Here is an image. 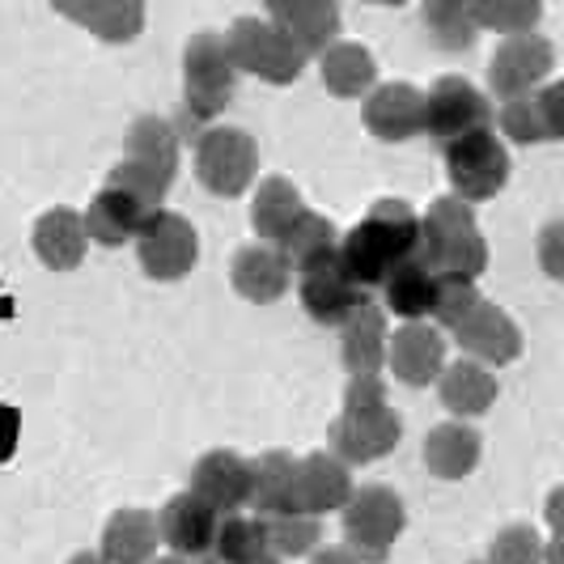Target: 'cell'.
I'll return each mask as SVG.
<instances>
[{"instance_id": "cell-30", "label": "cell", "mask_w": 564, "mask_h": 564, "mask_svg": "<svg viewBox=\"0 0 564 564\" xmlns=\"http://www.w3.org/2000/svg\"><path fill=\"white\" fill-rule=\"evenodd\" d=\"M318 73H323V89L336 94V98H369L378 89V59L361 43H348L339 39L327 56L318 59Z\"/></svg>"}, {"instance_id": "cell-25", "label": "cell", "mask_w": 564, "mask_h": 564, "mask_svg": "<svg viewBox=\"0 0 564 564\" xmlns=\"http://www.w3.org/2000/svg\"><path fill=\"white\" fill-rule=\"evenodd\" d=\"M56 13L89 30L102 43H132L144 30L141 0H59Z\"/></svg>"}, {"instance_id": "cell-46", "label": "cell", "mask_w": 564, "mask_h": 564, "mask_svg": "<svg viewBox=\"0 0 564 564\" xmlns=\"http://www.w3.org/2000/svg\"><path fill=\"white\" fill-rule=\"evenodd\" d=\"M68 564H111V561H107L102 552H77V556H73Z\"/></svg>"}, {"instance_id": "cell-32", "label": "cell", "mask_w": 564, "mask_h": 564, "mask_svg": "<svg viewBox=\"0 0 564 564\" xmlns=\"http://www.w3.org/2000/svg\"><path fill=\"white\" fill-rule=\"evenodd\" d=\"M421 22L429 43L442 52H467L480 34V26L467 13V0H429L421 9Z\"/></svg>"}, {"instance_id": "cell-24", "label": "cell", "mask_w": 564, "mask_h": 564, "mask_svg": "<svg viewBox=\"0 0 564 564\" xmlns=\"http://www.w3.org/2000/svg\"><path fill=\"white\" fill-rule=\"evenodd\" d=\"M497 373L471 357H458L442 369L437 378V395H442V408L451 412L454 421H476L484 416L492 403H497Z\"/></svg>"}, {"instance_id": "cell-40", "label": "cell", "mask_w": 564, "mask_h": 564, "mask_svg": "<svg viewBox=\"0 0 564 564\" xmlns=\"http://www.w3.org/2000/svg\"><path fill=\"white\" fill-rule=\"evenodd\" d=\"M497 123H501V132H506L513 144L547 141V132H543V119H539L535 94H527V98H509L506 107L497 111Z\"/></svg>"}, {"instance_id": "cell-3", "label": "cell", "mask_w": 564, "mask_h": 564, "mask_svg": "<svg viewBox=\"0 0 564 564\" xmlns=\"http://www.w3.org/2000/svg\"><path fill=\"white\" fill-rule=\"evenodd\" d=\"M399 433H403V424L387 399L382 378H352L344 391V408L327 429L332 454L344 467H366L395 451Z\"/></svg>"}, {"instance_id": "cell-9", "label": "cell", "mask_w": 564, "mask_h": 564, "mask_svg": "<svg viewBox=\"0 0 564 564\" xmlns=\"http://www.w3.org/2000/svg\"><path fill=\"white\" fill-rule=\"evenodd\" d=\"M442 158H446V178H451L454 196L463 199V204H484V199L506 192L509 149L497 132L463 137L451 149H442Z\"/></svg>"}, {"instance_id": "cell-37", "label": "cell", "mask_w": 564, "mask_h": 564, "mask_svg": "<svg viewBox=\"0 0 564 564\" xmlns=\"http://www.w3.org/2000/svg\"><path fill=\"white\" fill-rule=\"evenodd\" d=\"M268 522V552L272 556H314L323 543V518L311 513H289V518H263Z\"/></svg>"}, {"instance_id": "cell-19", "label": "cell", "mask_w": 564, "mask_h": 564, "mask_svg": "<svg viewBox=\"0 0 564 564\" xmlns=\"http://www.w3.org/2000/svg\"><path fill=\"white\" fill-rule=\"evenodd\" d=\"M178 128L162 115H141L128 132H123V162L144 170L162 192L170 196L174 178H178Z\"/></svg>"}, {"instance_id": "cell-48", "label": "cell", "mask_w": 564, "mask_h": 564, "mask_svg": "<svg viewBox=\"0 0 564 564\" xmlns=\"http://www.w3.org/2000/svg\"><path fill=\"white\" fill-rule=\"evenodd\" d=\"M254 564H281V556H272V552H268V556H263V561H254Z\"/></svg>"}, {"instance_id": "cell-4", "label": "cell", "mask_w": 564, "mask_h": 564, "mask_svg": "<svg viewBox=\"0 0 564 564\" xmlns=\"http://www.w3.org/2000/svg\"><path fill=\"white\" fill-rule=\"evenodd\" d=\"M162 199H166V192L144 170H137L132 162H119L107 174L102 192H94L89 208H85L89 242H98L107 251L123 247V242H137L141 229L162 213Z\"/></svg>"}, {"instance_id": "cell-8", "label": "cell", "mask_w": 564, "mask_h": 564, "mask_svg": "<svg viewBox=\"0 0 564 564\" xmlns=\"http://www.w3.org/2000/svg\"><path fill=\"white\" fill-rule=\"evenodd\" d=\"M234 59L226 52V34L217 30H199L187 39V52H183V98H187V111L196 119H213L229 107L234 98Z\"/></svg>"}, {"instance_id": "cell-35", "label": "cell", "mask_w": 564, "mask_h": 564, "mask_svg": "<svg viewBox=\"0 0 564 564\" xmlns=\"http://www.w3.org/2000/svg\"><path fill=\"white\" fill-rule=\"evenodd\" d=\"M467 13L480 30H497V34H531L543 18V4L535 0H467Z\"/></svg>"}, {"instance_id": "cell-49", "label": "cell", "mask_w": 564, "mask_h": 564, "mask_svg": "<svg viewBox=\"0 0 564 564\" xmlns=\"http://www.w3.org/2000/svg\"><path fill=\"white\" fill-rule=\"evenodd\" d=\"M471 564H488V561H471Z\"/></svg>"}, {"instance_id": "cell-26", "label": "cell", "mask_w": 564, "mask_h": 564, "mask_svg": "<svg viewBox=\"0 0 564 564\" xmlns=\"http://www.w3.org/2000/svg\"><path fill=\"white\" fill-rule=\"evenodd\" d=\"M158 547H162V531H158V513L149 509H115L98 543V552L111 564H153Z\"/></svg>"}, {"instance_id": "cell-1", "label": "cell", "mask_w": 564, "mask_h": 564, "mask_svg": "<svg viewBox=\"0 0 564 564\" xmlns=\"http://www.w3.org/2000/svg\"><path fill=\"white\" fill-rule=\"evenodd\" d=\"M339 259L361 289H382L399 268L421 259V217L408 199H378L357 226L344 234Z\"/></svg>"}, {"instance_id": "cell-45", "label": "cell", "mask_w": 564, "mask_h": 564, "mask_svg": "<svg viewBox=\"0 0 564 564\" xmlns=\"http://www.w3.org/2000/svg\"><path fill=\"white\" fill-rule=\"evenodd\" d=\"M543 564H564V535H552L543 543Z\"/></svg>"}, {"instance_id": "cell-34", "label": "cell", "mask_w": 564, "mask_h": 564, "mask_svg": "<svg viewBox=\"0 0 564 564\" xmlns=\"http://www.w3.org/2000/svg\"><path fill=\"white\" fill-rule=\"evenodd\" d=\"M339 238L336 226L323 217V213H311L306 208V217L297 221V229L289 234V242H284L281 251L284 259L293 263V272H302V268H311V263H318V259H332V254H339Z\"/></svg>"}, {"instance_id": "cell-23", "label": "cell", "mask_w": 564, "mask_h": 564, "mask_svg": "<svg viewBox=\"0 0 564 564\" xmlns=\"http://www.w3.org/2000/svg\"><path fill=\"white\" fill-rule=\"evenodd\" d=\"M302 217H306V199H302V192H297L284 174H268V178L254 187L251 226H254V234L263 238V247H276V251H281Z\"/></svg>"}, {"instance_id": "cell-18", "label": "cell", "mask_w": 564, "mask_h": 564, "mask_svg": "<svg viewBox=\"0 0 564 564\" xmlns=\"http://www.w3.org/2000/svg\"><path fill=\"white\" fill-rule=\"evenodd\" d=\"M454 344L463 348V357L480 361V366H513L522 357V327L509 318L497 302L484 297V306L458 332H454Z\"/></svg>"}, {"instance_id": "cell-15", "label": "cell", "mask_w": 564, "mask_h": 564, "mask_svg": "<svg viewBox=\"0 0 564 564\" xmlns=\"http://www.w3.org/2000/svg\"><path fill=\"white\" fill-rule=\"evenodd\" d=\"M361 123L369 128V137L387 144L424 137V89L408 82L378 85L361 102Z\"/></svg>"}, {"instance_id": "cell-17", "label": "cell", "mask_w": 564, "mask_h": 564, "mask_svg": "<svg viewBox=\"0 0 564 564\" xmlns=\"http://www.w3.org/2000/svg\"><path fill=\"white\" fill-rule=\"evenodd\" d=\"M268 22L281 30L284 39L302 52V56H327L336 47L339 26H344V13L332 0H293V4H272L268 9Z\"/></svg>"}, {"instance_id": "cell-22", "label": "cell", "mask_w": 564, "mask_h": 564, "mask_svg": "<svg viewBox=\"0 0 564 564\" xmlns=\"http://www.w3.org/2000/svg\"><path fill=\"white\" fill-rule=\"evenodd\" d=\"M229 284L251 306H272L293 284V263L276 247H242L229 263Z\"/></svg>"}, {"instance_id": "cell-33", "label": "cell", "mask_w": 564, "mask_h": 564, "mask_svg": "<svg viewBox=\"0 0 564 564\" xmlns=\"http://www.w3.org/2000/svg\"><path fill=\"white\" fill-rule=\"evenodd\" d=\"M213 556H217V564L263 561V556H268V522H263V518H247V513L221 518V531H217Z\"/></svg>"}, {"instance_id": "cell-42", "label": "cell", "mask_w": 564, "mask_h": 564, "mask_svg": "<svg viewBox=\"0 0 564 564\" xmlns=\"http://www.w3.org/2000/svg\"><path fill=\"white\" fill-rule=\"evenodd\" d=\"M539 268L552 281H564V217L539 229Z\"/></svg>"}, {"instance_id": "cell-36", "label": "cell", "mask_w": 564, "mask_h": 564, "mask_svg": "<svg viewBox=\"0 0 564 564\" xmlns=\"http://www.w3.org/2000/svg\"><path fill=\"white\" fill-rule=\"evenodd\" d=\"M276 43V26L263 22V18H238L234 26L226 30V52L234 59V73H251L259 77L263 59Z\"/></svg>"}, {"instance_id": "cell-7", "label": "cell", "mask_w": 564, "mask_h": 564, "mask_svg": "<svg viewBox=\"0 0 564 564\" xmlns=\"http://www.w3.org/2000/svg\"><path fill=\"white\" fill-rule=\"evenodd\" d=\"M497 111L488 102V94L476 89L467 77H437V82L424 89V137L442 149H451L463 137H476V132H492Z\"/></svg>"}, {"instance_id": "cell-16", "label": "cell", "mask_w": 564, "mask_h": 564, "mask_svg": "<svg viewBox=\"0 0 564 564\" xmlns=\"http://www.w3.org/2000/svg\"><path fill=\"white\" fill-rule=\"evenodd\" d=\"M387 348H391L387 311L366 293L352 318L339 327V361L352 378H378L387 369Z\"/></svg>"}, {"instance_id": "cell-11", "label": "cell", "mask_w": 564, "mask_h": 564, "mask_svg": "<svg viewBox=\"0 0 564 564\" xmlns=\"http://www.w3.org/2000/svg\"><path fill=\"white\" fill-rule=\"evenodd\" d=\"M556 68V47L543 34H513L501 39V47L488 59V89L509 102V98H527L547 82V73Z\"/></svg>"}, {"instance_id": "cell-41", "label": "cell", "mask_w": 564, "mask_h": 564, "mask_svg": "<svg viewBox=\"0 0 564 564\" xmlns=\"http://www.w3.org/2000/svg\"><path fill=\"white\" fill-rule=\"evenodd\" d=\"M535 102H539V119H543L547 141H564V82L543 85L535 94Z\"/></svg>"}, {"instance_id": "cell-43", "label": "cell", "mask_w": 564, "mask_h": 564, "mask_svg": "<svg viewBox=\"0 0 564 564\" xmlns=\"http://www.w3.org/2000/svg\"><path fill=\"white\" fill-rule=\"evenodd\" d=\"M543 518H547V527H552L556 535H564V484H561V488H552V492H547V506H543Z\"/></svg>"}, {"instance_id": "cell-12", "label": "cell", "mask_w": 564, "mask_h": 564, "mask_svg": "<svg viewBox=\"0 0 564 564\" xmlns=\"http://www.w3.org/2000/svg\"><path fill=\"white\" fill-rule=\"evenodd\" d=\"M297 293H302V311L311 314L318 327H344L366 297V289L348 276L339 254L302 268L297 272Z\"/></svg>"}, {"instance_id": "cell-38", "label": "cell", "mask_w": 564, "mask_h": 564, "mask_svg": "<svg viewBox=\"0 0 564 564\" xmlns=\"http://www.w3.org/2000/svg\"><path fill=\"white\" fill-rule=\"evenodd\" d=\"M484 306V293L476 281H437V302H433V318H437V327H446V332H458L471 314Z\"/></svg>"}, {"instance_id": "cell-44", "label": "cell", "mask_w": 564, "mask_h": 564, "mask_svg": "<svg viewBox=\"0 0 564 564\" xmlns=\"http://www.w3.org/2000/svg\"><path fill=\"white\" fill-rule=\"evenodd\" d=\"M311 564H361L348 547H318L311 556Z\"/></svg>"}, {"instance_id": "cell-13", "label": "cell", "mask_w": 564, "mask_h": 564, "mask_svg": "<svg viewBox=\"0 0 564 564\" xmlns=\"http://www.w3.org/2000/svg\"><path fill=\"white\" fill-rule=\"evenodd\" d=\"M192 497H199L204 506L221 518H234L238 509L251 506L254 492V463L234 451H208L192 467Z\"/></svg>"}, {"instance_id": "cell-20", "label": "cell", "mask_w": 564, "mask_h": 564, "mask_svg": "<svg viewBox=\"0 0 564 564\" xmlns=\"http://www.w3.org/2000/svg\"><path fill=\"white\" fill-rule=\"evenodd\" d=\"M352 492H357L352 467H344L332 451L306 454L297 463V513H311V518L336 513V509L344 513Z\"/></svg>"}, {"instance_id": "cell-28", "label": "cell", "mask_w": 564, "mask_h": 564, "mask_svg": "<svg viewBox=\"0 0 564 564\" xmlns=\"http://www.w3.org/2000/svg\"><path fill=\"white\" fill-rule=\"evenodd\" d=\"M34 254L52 268V272H73L82 268L89 251V234H85V213L77 208H52L34 221Z\"/></svg>"}, {"instance_id": "cell-5", "label": "cell", "mask_w": 564, "mask_h": 564, "mask_svg": "<svg viewBox=\"0 0 564 564\" xmlns=\"http://www.w3.org/2000/svg\"><path fill=\"white\" fill-rule=\"evenodd\" d=\"M344 518V547L357 556L361 564H387L395 552V539L408 527V513L399 501L395 488L387 484H366L352 492Z\"/></svg>"}, {"instance_id": "cell-27", "label": "cell", "mask_w": 564, "mask_h": 564, "mask_svg": "<svg viewBox=\"0 0 564 564\" xmlns=\"http://www.w3.org/2000/svg\"><path fill=\"white\" fill-rule=\"evenodd\" d=\"M484 437L467 421H446L424 437V467L437 480H467L480 467Z\"/></svg>"}, {"instance_id": "cell-31", "label": "cell", "mask_w": 564, "mask_h": 564, "mask_svg": "<svg viewBox=\"0 0 564 564\" xmlns=\"http://www.w3.org/2000/svg\"><path fill=\"white\" fill-rule=\"evenodd\" d=\"M437 302V276L424 268L421 259L399 268L391 281L382 284V311H391L403 323H424Z\"/></svg>"}, {"instance_id": "cell-14", "label": "cell", "mask_w": 564, "mask_h": 564, "mask_svg": "<svg viewBox=\"0 0 564 564\" xmlns=\"http://www.w3.org/2000/svg\"><path fill=\"white\" fill-rule=\"evenodd\" d=\"M158 531H162V543L170 547V556H178V561H204L217 547L221 513H213L192 492H178L158 513Z\"/></svg>"}, {"instance_id": "cell-10", "label": "cell", "mask_w": 564, "mask_h": 564, "mask_svg": "<svg viewBox=\"0 0 564 564\" xmlns=\"http://www.w3.org/2000/svg\"><path fill=\"white\" fill-rule=\"evenodd\" d=\"M137 259H141V272L149 281H162V284L183 281L199 259L196 226H192L187 217L162 208V213L141 229V238H137Z\"/></svg>"}, {"instance_id": "cell-29", "label": "cell", "mask_w": 564, "mask_h": 564, "mask_svg": "<svg viewBox=\"0 0 564 564\" xmlns=\"http://www.w3.org/2000/svg\"><path fill=\"white\" fill-rule=\"evenodd\" d=\"M251 506L259 509V518L297 513V458L289 451H268L254 458Z\"/></svg>"}, {"instance_id": "cell-21", "label": "cell", "mask_w": 564, "mask_h": 564, "mask_svg": "<svg viewBox=\"0 0 564 564\" xmlns=\"http://www.w3.org/2000/svg\"><path fill=\"white\" fill-rule=\"evenodd\" d=\"M387 369L395 373L403 387H429L446 369V339L429 323H403L391 348H387Z\"/></svg>"}, {"instance_id": "cell-39", "label": "cell", "mask_w": 564, "mask_h": 564, "mask_svg": "<svg viewBox=\"0 0 564 564\" xmlns=\"http://www.w3.org/2000/svg\"><path fill=\"white\" fill-rule=\"evenodd\" d=\"M488 564H543V539L527 522L506 527V531H497L492 547H488Z\"/></svg>"}, {"instance_id": "cell-6", "label": "cell", "mask_w": 564, "mask_h": 564, "mask_svg": "<svg viewBox=\"0 0 564 564\" xmlns=\"http://www.w3.org/2000/svg\"><path fill=\"white\" fill-rule=\"evenodd\" d=\"M192 166L204 192L221 199L242 196L259 174V144L247 128H229V123H213L196 137V153Z\"/></svg>"}, {"instance_id": "cell-47", "label": "cell", "mask_w": 564, "mask_h": 564, "mask_svg": "<svg viewBox=\"0 0 564 564\" xmlns=\"http://www.w3.org/2000/svg\"><path fill=\"white\" fill-rule=\"evenodd\" d=\"M153 564H192V561H178V556H162V561H153Z\"/></svg>"}, {"instance_id": "cell-2", "label": "cell", "mask_w": 564, "mask_h": 564, "mask_svg": "<svg viewBox=\"0 0 564 564\" xmlns=\"http://www.w3.org/2000/svg\"><path fill=\"white\" fill-rule=\"evenodd\" d=\"M421 263L437 281H480L488 272V238L476 208L458 196H437L421 217Z\"/></svg>"}]
</instances>
